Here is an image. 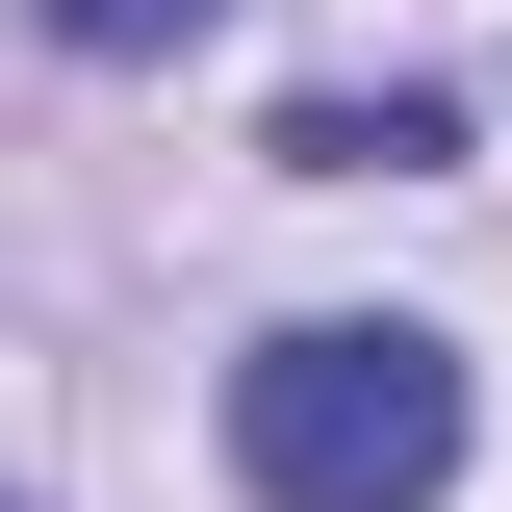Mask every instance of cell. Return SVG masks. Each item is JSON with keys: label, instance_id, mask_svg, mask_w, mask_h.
<instances>
[{"label": "cell", "instance_id": "cell-3", "mask_svg": "<svg viewBox=\"0 0 512 512\" xmlns=\"http://www.w3.org/2000/svg\"><path fill=\"white\" fill-rule=\"evenodd\" d=\"M52 52H180V26H231V0H26Z\"/></svg>", "mask_w": 512, "mask_h": 512}, {"label": "cell", "instance_id": "cell-1", "mask_svg": "<svg viewBox=\"0 0 512 512\" xmlns=\"http://www.w3.org/2000/svg\"><path fill=\"white\" fill-rule=\"evenodd\" d=\"M231 487L256 512H436L461 487V333H384V308H308L231 359Z\"/></svg>", "mask_w": 512, "mask_h": 512}, {"label": "cell", "instance_id": "cell-4", "mask_svg": "<svg viewBox=\"0 0 512 512\" xmlns=\"http://www.w3.org/2000/svg\"><path fill=\"white\" fill-rule=\"evenodd\" d=\"M0 512H26V487H0Z\"/></svg>", "mask_w": 512, "mask_h": 512}, {"label": "cell", "instance_id": "cell-2", "mask_svg": "<svg viewBox=\"0 0 512 512\" xmlns=\"http://www.w3.org/2000/svg\"><path fill=\"white\" fill-rule=\"evenodd\" d=\"M461 128L410 103V77H384V103H282V180H436Z\"/></svg>", "mask_w": 512, "mask_h": 512}]
</instances>
